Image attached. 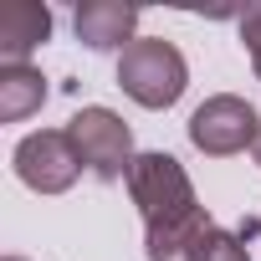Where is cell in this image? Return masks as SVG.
Instances as JSON below:
<instances>
[{
  "label": "cell",
  "mask_w": 261,
  "mask_h": 261,
  "mask_svg": "<svg viewBox=\"0 0 261 261\" xmlns=\"http://www.w3.org/2000/svg\"><path fill=\"white\" fill-rule=\"evenodd\" d=\"M77 41L87 51H128L134 46V26H139V6H123V0H82L77 16Z\"/></svg>",
  "instance_id": "8992f818"
},
{
  "label": "cell",
  "mask_w": 261,
  "mask_h": 261,
  "mask_svg": "<svg viewBox=\"0 0 261 261\" xmlns=\"http://www.w3.org/2000/svg\"><path fill=\"white\" fill-rule=\"evenodd\" d=\"M46 36H51V11L41 0H6L0 6V57H6V67H21Z\"/></svg>",
  "instance_id": "52a82bcc"
},
{
  "label": "cell",
  "mask_w": 261,
  "mask_h": 261,
  "mask_svg": "<svg viewBox=\"0 0 261 261\" xmlns=\"http://www.w3.org/2000/svg\"><path fill=\"white\" fill-rule=\"evenodd\" d=\"M185 82H190V67H185L179 46L164 41V36H139L134 46L118 57V87L134 102H144V108L179 102Z\"/></svg>",
  "instance_id": "7a4b0ae2"
},
{
  "label": "cell",
  "mask_w": 261,
  "mask_h": 261,
  "mask_svg": "<svg viewBox=\"0 0 261 261\" xmlns=\"http://www.w3.org/2000/svg\"><path fill=\"white\" fill-rule=\"evenodd\" d=\"M128 195L144 215V236H164V230H179L195 215H205V205L195 200V185L174 154H139L134 169H128Z\"/></svg>",
  "instance_id": "6da1fadb"
},
{
  "label": "cell",
  "mask_w": 261,
  "mask_h": 261,
  "mask_svg": "<svg viewBox=\"0 0 261 261\" xmlns=\"http://www.w3.org/2000/svg\"><path fill=\"white\" fill-rule=\"evenodd\" d=\"M16 174L26 190L36 195H62L77 185L82 174V159H77V144L67 128H41V134H26L16 144Z\"/></svg>",
  "instance_id": "5b68a950"
},
{
  "label": "cell",
  "mask_w": 261,
  "mask_h": 261,
  "mask_svg": "<svg viewBox=\"0 0 261 261\" xmlns=\"http://www.w3.org/2000/svg\"><path fill=\"white\" fill-rule=\"evenodd\" d=\"M251 154H256V164H261V134H256V144H251Z\"/></svg>",
  "instance_id": "8fae6325"
},
{
  "label": "cell",
  "mask_w": 261,
  "mask_h": 261,
  "mask_svg": "<svg viewBox=\"0 0 261 261\" xmlns=\"http://www.w3.org/2000/svg\"><path fill=\"white\" fill-rule=\"evenodd\" d=\"M41 102H46V77H41L31 62H21V67H0V118H6V123L31 118Z\"/></svg>",
  "instance_id": "ba28073f"
},
{
  "label": "cell",
  "mask_w": 261,
  "mask_h": 261,
  "mask_svg": "<svg viewBox=\"0 0 261 261\" xmlns=\"http://www.w3.org/2000/svg\"><path fill=\"white\" fill-rule=\"evenodd\" d=\"M6 261H26V256H6Z\"/></svg>",
  "instance_id": "7c38bea8"
},
{
  "label": "cell",
  "mask_w": 261,
  "mask_h": 261,
  "mask_svg": "<svg viewBox=\"0 0 261 261\" xmlns=\"http://www.w3.org/2000/svg\"><path fill=\"white\" fill-rule=\"evenodd\" d=\"M205 261H251V256H246V236H241V230H215Z\"/></svg>",
  "instance_id": "9c48e42d"
},
{
  "label": "cell",
  "mask_w": 261,
  "mask_h": 261,
  "mask_svg": "<svg viewBox=\"0 0 261 261\" xmlns=\"http://www.w3.org/2000/svg\"><path fill=\"white\" fill-rule=\"evenodd\" d=\"M241 41H246V51H251L256 77H261V6H251V11L241 16Z\"/></svg>",
  "instance_id": "30bf717a"
},
{
  "label": "cell",
  "mask_w": 261,
  "mask_h": 261,
  "mask_svg": "<svg viewBox=\"0 0 261 261\" xmlns=\"http://www.w3.org/2000/svg\"><path fill=\"white\" fill-rule=\"evenodd\" d=\"M67 134L77 144L82 169H92L102 185H118L128 169H134V134H128V123L113 108H82V113H72Z\"/></svg>",
  "instance_id": "3957f363"
},
{
  "label": "cell",
  "mask_w": 261,
  "mask_h": 261,
  "mask_svg": "<svg viewBox=\"0 0 261 261\" xmlns=\"http://www.w3.org/2000/svg\"><path fill=\"white\" fill-rule=\"evenodd\" d=\"M261 134V118L246 97L236 92H220V97H205L195 113H190V144L210 159H225V154H241L246 144H256Z\"/></svg>",
  "instance_id": "277c9868"
}]
</instances>
